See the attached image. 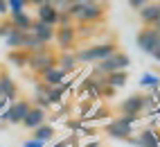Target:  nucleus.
<instances>
[{
	"label": "nucleus",
	"mask_w": 160,
	"mask_h": 147,
	"mask_svg": "<svg viewBox=\"0 0 160 147\" xmlns=\"http://www.w3.org/2000/svg\"><path fill=\"white\" fill-rule=\"evenodd\" d=\"M129 66H131V57L126 55V52H120V50H117L113 57L99 61V64H95L92 75H97V77H108V75H113V72L126 70Z\"/></svg>",
	"instance_id": "f03ea898"
},
{
	"label": "nucleus",
	"mask_w": 160,
	"mask_h": 147,
	"mask_svg": "<svg viewBox=\"0 0 160 147\" xmlns=\"http://www.w3.org/2000/svg\"><path fill=\"white\" fill-rule=\"evenodd\" d=\"M133 145L138 147H160V136L153 131V129H144L135 136V138H129Z\"/></svg>",
	"instance_id": "4468645a"
},
{
	"label": "nucleus",
	"mask_w": 160,
	"mask_h": 147,
	"mask_svg": "<svg viewBox=\"0 0 160 147\" xmlns=\"http://www.w3.org/2000/svg\"><path fill=\"white\" fill-rule=\"evenodd\" d=\"M0 16H9V9H7V0H0Z\"/></svg>",
	"instance_id": "cd10ccee"
},
{
	"label": "nucleus",
	"mask_w": 160,
	"mask_h": 147,
	"mask_svg": "<svg viewBox=\"0 0 160 147\" xmlns=\"http://www.w3.org/2000/svg\"><path fill=\"white\" fill-rule=\"evenodd\" d=\"M27 52H23V50H12L7 55V61L9 64H14V66H18V68H27Z\"/></svg>",
	"instance_id": "4be33fe9"
},
{
	"label": "nucleus",
	"mask_w": 160,
	"mask_h": 147,
	"mask_svg": "<svg viewBox=\"0 0 160 147\" xmlns=\"http://www.w3.org/2000/svg\"><path fill=\"white\" fill-rule=\"evenodd\" d=\"M151 107H158V102L153 97H147V95H129L126 100H122L120 104V113L122 115H140L144 109H151Z\"/></svg>",
	"instance_id": "7ed1b4c3"
},
{
	"label": "nucleus",
	"mask_w": 160,
	"mask_h": 147,
	"mask_svg": "<svg viewBox=\"0 0 160 147\" xmlns=\"http://www.w3.org/2000/svg\"><path fill=\"white\" fill-rule=\"evenodd\" d=\"M115 52H117V45L113 43V41H108V43H97V45L77 50V52H74V57H77L79 64H99V61L113 57Z\"/></svg>",
	"instance_id": "f257e3e1"
},
{
	"label": "nucleus",
	"mask_w": 160,
	"mask_h": 147,
	"mask_svg": "<svg viewBox=\"0 0 160 147\" xmlns=\"http://www.w3.org/2000/svg\"><path fill=\"white\" fill-rule=\"evenodd\" d=\"M151 57H153L156 61H160V43H158V45H156V50L151 52Z\"/></svg>",
	"instance_id": "c85d7f7f"
},
{
	"label": "nucleus",
	"mask_w": 160,
	"mask_h": 147,
	"mask_svg": "<svg viewBox=\"0 0 160 147\" xmlns=\"http://www.w3.org/2000/svg\"><path fill=\"white\" fill-rule=\"evenodd\" d=\"M54 41H57V45H59L63 52H68L74 43H77V29H74V25H68V27H57V32H54Z\"/></svg>",
	"instance_id": "1a4fd4ad"
},
{
	"label": "nucleus",
	"mask_w": 160,
	"mask_h": 147,
	"mask_svg": "<svg viewBox=\"0 0 160 147\" xmlns=\"http://www.w3.org/2000/svg\"><path fill=\"white\" fill-rule=\"evenodd\" d=\"M158 43H160V34L156 32L153 27H144V29H140V34H138V45H140V48L147 52V55H151Z\"/></svg>",
	"instance_id": "9d476101"
},
{
	"label": "nucleus",
	"mask_w": 160,
	"mask_h": 147,
	"mask_svg": "<svg viewBox=\"0 0 160 147\" xmlns=\"http://www.w3.org/2000/svg\"><path fill=\"white\" fill-rule=\"evenodd\" d=\"M41 79H43V84H45V86H61V84L68 79V75H66L63 70H59V68L54 66V68L45 70L43 75H41Z\"/></svg>",
	"instance_id": "f3484780"
},
{
	"label": "nucleus",
	"mask_w": 160,
	"mask_h": 147,
	"mask_svg": "<svg viewBox=\"0 0 160 147\" xmlns=\"http://www.w3.org/2000/svg\"><path fill=\"white\" fill-rule=\"evenodd\" d=\"M140 20H142L147 27H153L158 20H160V5H151V3H147V5L140 9Z\"/></svg>",
	"instance_id": "2eb2a0df"
},
{
	"label": "nucleus",
	"mask_w": 160,
	"mask_h": 147,
	"mask_svg": "<svg viewBox=\"0 0 160 147\" xmlns=\"http://www.w3.org/2000/svg\"><path fill=\"white\" fill-rule=\"evenodd\" d=\"M86 147H102V140H92V143H88Z\"/></svg>",
	"instance_id": "c756f323"
},
{
	"label": "nucleus",
	"mask_w": 160,
	"mask_h": 147,
	"mask_svg": "<svg viewBox=\"0 0 160 147\" xmlns=\"http://www.w3.org/2000/svg\"><path fill=\"white\" fill-rule=\"evenodd\" d=\"M153 29H156V32H158V34H160V20H158V23H156V25H153Z\"/></svg>",
	"instance_id": "7c9ffc66"
},
{
	"label": "nucleus",
	"mask_w": 160,
	"mask_h": 147,
	"mask_svg": "<svg viewBox=\"0 0 160 147\" xmlns=\"http://www.w3.org/2000/svg\"><path fill=\"white\" fill-rule=\"evenodd\" d=\"M45 122H48V111L32 107V109H29V113L25 115V120H23V127H25V129H29V131H34V129H38V127H41V124H45Z\"/></svg>",
	"instance_id": "ddd939ff"
},
{
	"label": "nucleus",
	"mask_w": 160,
	"mask_h": 147,
	"mask_svg": "<svg viewBox=\"0 0 160 147\" xmlns=\"http://www.w3.org/2000/svg\"><path fill=\"white\" fill-rule=\"evenodd\" d=\"M36 18L34 20H41V23L45 25H52L57 27L59 23V9L54 7V3H50V0H36Z\"/></svg>",
	"instance_id": "423d86ee"
},
{
	"label": "nucleus",
	"mask_w": 160,
	"mask_h": 147,
	"mask_svg": "<svg viewBox=\"0 0 160 147\" xmlns=\"http://www.w3.org/2000/svg\"><path fill=\"white\" fill-rule=\"evenodd\" d=\"M32 134H34V136H32L34 140H41V143H50L52 138H54V127L45 122V124H41L38 129H34Z\"/></svg>",
	"instance_id": "412c9836"
},
{
	"label": "nucleus",
	"mask_w": 160,
	"mask_h": 147,
	"mask_svg": "<svg viewBox=\"0 0 160 147\" xmlns=\"http://www.w3.org/2000/svg\"><path fill=\"white\" fill-rule=\"evenodd\" d=\"M126 81H129V72L120 70V72H113V75L106 77V86H111L113 91H117V88H124Z\"/></svg>",
	"instance_id": "aec40b11"
},
{
	"label": "nucleus",
	"mask_w": 160,
	"mask_h": 147,
	"mask_svg": "<svg viewBox=\"0 0 160 147\" xmlns=\"http://www.w3.org/2000/svg\"><path fill=\"white\" fill-rule=\"evenodd\" d=\"M29 109H32L29 100H16V102H12L2 111L0 120H5L7 124H23V120H25V115L29 113Z\"/></svg>",
	"instance_id": "20e7f679"
},
{
	"label": "nucleus",
	"mask_w": 160,
	"mask_h": 147,
	"mask_svg": "<svg viewBox=\"0 0 160 147\" xmlns=\"http://www.w3.org/2000/svg\"><path fill=\"white\" fill-rule=\"evenodd\" d=\"M27 66L34 70V72H38V75H43L45 70H50V68L57 66V55L45 48V50H41V52L29 55V57H27Z\"/></svg>",
	"instance_id": "39448f33"
},
{
	"label": "nucleus",
	"mask_w": 160,
	"mask_h": 147,
	"mask_svg": "<svg viewBox=\"0 0 160 147\" xmlns=\"http://www.w3.org/2000/svg\"><path fill=\"white\" fill-rule=\"evenodd\" d=\"M144 5H147L144 0H131V3H129V7H131V9H138V12H140Z\"/></svg>",
	"instance_id": "bb28decb"
},
{
	"label": "nucleus",
	"mask_w": 160,
	"mask_h": 147,
	"mask_svg": "<svg viewBox=\"0 0 160 147\" xmlns=\"http://www.w3.org/2000/svg\"><path fill=\"white\" fill-rule=\"evenodd\" d=\"M23 147H45V143H41V140H34V138H29L23 143Z\"/></svg>",
	"instance_id": "a878e982"
},
{
	"label": "nucleus",
	"mask_w": 160,
	"mask_h": 147,
	"mask_svg": "<svg viewBox=\"0 0 160 147\" xmlns=\"http://www.w3.org/2000/svg\"><path fill=\"white\" fill-rule=\"evenodd\" d=\"M106 134L111 136V138H120V140H129L133 136V124H129L122 115L117 120H111L106 124Z\"/></svg>",
	"instance_id": "0eeeda50"
},
{
	"label": "nucleus",
	"mask_w": 160,
	"mask_h": 147,
	"mask_svg": "<svg viewBox=\"0 0 160 147\" xmlns=\"http://www.w3.org/2000/svg\"><path fill=\"white\" fill-rule=\"evenodd\" d=\"M77 66H79V61L74 57V52H61L57 57V68L63 70L66 75L68 72H77Z\"/></svg>",
	"instance_id": "dca6fc26"
},
{
	"label": "nucleus",
	"mask_w": 160,
	"mask_h": 147,
	"mask_svg": "<svg viewBox=\"0 0 160 147\" xmlns=\"http://www.w3.org/2000/svg\"><path fill=\"white\" fill-rule=\"evenodd\" d=\"M0 97H5L9 104L18 100V86L7 72H0Z\"/></svg>",
	"instance_id": "f8f14e48"
},
{
	"label": "nucleus",
	"mask_w": 160,
	"mask_h": 147,
	"mask_svg": "<svg viewBox=\"0 0 160 147\" xmlns=\"http://www.w3.org/2000/svg\"><path fill=\"white\" fill-rule=\"evenodd\" d=\"M32 23H34V18H32L27 12L16 14V16H9V25H12L14 29H18V32H29Z\"/></svg>",
	"instance_id": "a211bd4d"
},
{
	"label": "nucleus",
	"mask_w": 160,
	"mask_h": 147,
	"mask_svg": "<svg viewBox=\"0 0 160 147\" xmlns=\"http://www.w3.org/2000/svg\"><path fill=\"white\" fill-rule=\"evenodd\" d=\"M140 86H142V88H158V86H160V75L144 72V75L140 77Z\"/></svg>",
	"instance_id": "5701e85b"
},
{
	"label": "nucleus",
	"mask_w": 160,
	"mask_h": 147,
	"mask_svg": "<svg viewBox=\"0 0 160 147\" xmlns=\"http://www.w3.org/2000/svg\"><path fill=\"white\" fill-rule=\"evenodd\" d=\"M25 34H27V32H18V29H14V27H12V32H9V34L5 36V43H7V48H12V50H23Z\"/></svg>",
	"instance_id": "6ab92c4d"
},
{
	"label": "nucleus",
	"mask_w": 160,
	"mask_h": 147,
	"mask_svg": "<svg viewBox=\"0 0 160 147\" xmlns=\"http://www.w3.org/2000/svg\"><path fill=\"white\" fill-rule=\"evenodd\" d=\"M74 29H77V39H79V36H90V34H95V25H88V23H83V25L74 27Z\"/></svg>",
	"instance_id": "393cba45"
},
{
	"label": "nucleus",
	"mask_w": 160,
	"mask_h": 147,
	"mask_svg": "<svg viewBox=\"0 0 160 147\" xmlns=\"http://www.w3.org/2000/svg\"><path fill=\"white\" fill-rule=\"evenodd\" d=\"M54 32H57V27L45 25V23H41V20H34V23H32V29H29V34L36 36L43 45H48V43L54 41Z\"/></svg>",
	"instance_id": "9b49d317"
},
{
	"label": "nucleus",
	"mask_w": 160,
	"mask_h": 147,
	"mask_svg": "<svg viewBox=\"0 0 160 147\" xmlns=\"http://www.w3.org/2000/svg\"><path fill=\"white\" fill-rule=\"evenodd\" d=\"M27 3L25 0H7V9H9V16H16V14H23L25 12Z\"/></svg>",
	"instance_id": "b1692460"
},
{
	"label": "nucleus",
	"mask_w": 160,
	"mask_h": 147,
	"mask_svg": "<svg viewBox=\"0 0 160 147\" xmlns=\"http://www.w3.org/2000/svg\"><path fill=\"white\" fill-rule=\"evenodd\" d=\"M102 16H104V5L92 3V0H83V9H81V16H79L81 23L95 25L97 20H102Z\"/></svg>",
	"instance_id": "6e6552de"
}]
</instances>
